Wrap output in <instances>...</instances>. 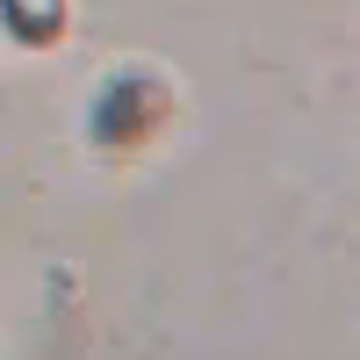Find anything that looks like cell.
<instances>
[{
  "label": "cell",
  "mask_w": 360,
  "mask_h": 360,
  "mask_svg": "<svg viewBox=\"0 0 360 360\" xmlns=\"http://www.w3.org/2000/svg\"><path fill=\"white\" fill-rule=\"evenodd\" d=\"M0 15L22 44H58V29H65V0H0Z\"/></svg>",
  "instance_id": "obj_1"
}]
</instances>
